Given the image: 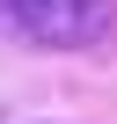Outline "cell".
Listing matches in <instances>:
<instances>
[{"mask_svg": "<svg viewBox=\"0 0 117 124\" xmlns=\"http://www.w3.org/2000/svg\"><path fill=\"white\" fill-rule=\"evenodd\" d=\"M117 29V0H8L0 37L37 44V51H88Z\"/></svg>", "mask_w": 117, "mask_h": 124, "instance_id": "1", "label": "cell"}, {"mask_svg": "<svg viewBox=\"0 0 117 124\" xmlns=\"http://www.w3.org/2000/svg\"><path fill=\"white\" fill-rule=\"evenodd\" d=\"M0 8H8V0H0Z\"/></svg>", "mask_w": 117, "mask_h": 124, "instance_id": "2", "label": "cell"}]
</instances>
